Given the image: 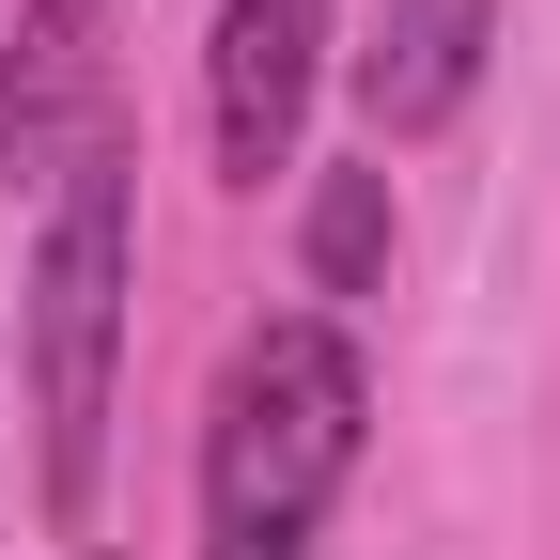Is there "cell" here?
<instances>
[{"label":"cell","mask_w":560,"mask_h":560,"mask_svg":"<svg viewBox=\"0 0 560 560\" xmlns=\"http://www.w3.org/2000/svg\"><path fill=\"white\" fill-rule=\"evenodd\" d=\"M94 560H109V545H94Z\"/></svg>","instance_id":"52a82bcc"},{"label":"cell","mask_w":560,"mask_h":560,"mask_svg":"<svg viewBox=\"0 0 560 560\" xmlns=\"http://www.w3.org/2000/svg\"><path fill=\"white\" fill-rule=\"evenodd\" d=\"M125 296H140V156H125V125H94L47 172V234H32V499H47V529H94V499H109Z\"/></svg>","instance_id":"7a4b0ae2"},{"label":"cell","mask_w":560,"mask_h":560,"mask_svg":"<svg viewBox=\"0 0 560 560\" xmlns=\"http://www.w3.org/2000/svg\"><path fill=\"white\" fill-rule=\"evenodd\" d=\"M296 280H312V312H327V327H342V296H374V280H389V156H342V172H312Z\"/></svg>","instance_id":"8992f818"},{"label":"cell","mask_w":560,"mask_h":560,"mask_svg":"<svg viewBox=\"0 0 560 560\" xmlns=\"http://www.w3.org/2000/svg\"><path fill=\"white\" fill-rule=\"evenodd\" d=\"M327 47H342V0H219V32H202V140H219L234 187L296 172V125L327 94Z\"/></svg>","instance_id":"3957f363"},{"label":"cell","mask_w":560,"mask_h":560,"mask_svg":"<svg viewBox=\"0 0 560 560\" xmlns=\"http://www.w3.org/2000/svg\"><path fill=\"white\" fill-rule=\"evenodd\" d=\"M125 16L140 0H16V47H0V187H47L109 125V32Z\"/></svg>","instance_id":"277c9868"},{"label":"cell","mask_w":560,"mask_h":560,"mask_svg":"<svg viewBox=\"0 0 560 560\" xmlns=\"http://www.w3.org/2000/svg\"><path fill=\"white\" fill-rule=\"evenodd\" d=\"M374 452V374L327 312H265L219 342L202 389V452H187V560H312L327 499Z\"/></svg>","instance_id":"6da1fadb"},{"label":"cell","mask_w":560,"mask_h":560,"mask_svg":"<svg viewBox=\"0 0 560 560\" xmlns=\"http://www.w3.org/2000/svg\"><path fill=\"white\" fill-rule=\"evenodd\" d=\"M482 62H499V0H374L342 79H359L374 140H436V125H467Z\"/></svg>","instance_id":"5b68a950"}]
</instances>
